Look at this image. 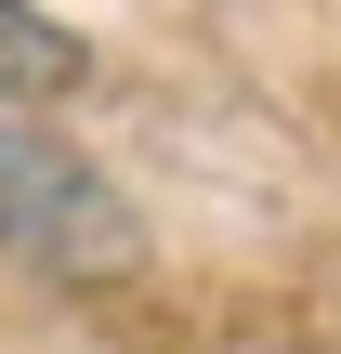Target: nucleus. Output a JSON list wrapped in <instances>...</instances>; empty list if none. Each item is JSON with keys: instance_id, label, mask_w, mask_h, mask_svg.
Wrapping results in <instances>:
<instances>
[{"instance_id": "1", "label": "nucleus", "mask_w": 341, "mask_h": 354, "mask_svg": "<svg viewBox=\"0 0 341 354\" xmlns=\"http://www.w3.org/2000/svg\"><path fill=\"white\" fill-rule=\"evenodd\" d=\"M0 250L92 289V276H131V263H145V223H131V197H118L53 118L0 105Z\"/></svg>"}, {"instance_id": "2", "label": "nucleus", "mask_w": 341, "mask_h": 354, "mask_svg": "<svg viewBox=\"0 0 341 354\" xmlns=\"http://www.w3.org/2000/svg\"><path fill=\"white\" fill-rule=\"evenodd\" d=\"M92 79V53L39 13V0H0V105H53V92H79Z\"/></svg>"}]
</instances>
